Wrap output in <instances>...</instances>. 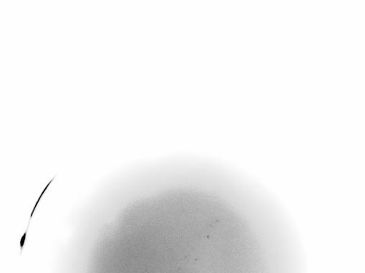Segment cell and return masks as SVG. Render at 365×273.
Instances as JSON below:
<instances>
[{
	"mask_svg": "<svg viewBox=\"0 0 365 273\" xmlns=\"http://www.w3.org/2000/svg\"><path fill=\"white\" fill-rule=\"evenodd\" d=\"M53 179H54V178H53V179H51V181H49V183H48V184H47V186H46V187H45V188H44V189H43V191H42V193H41V195H40V196H39V198H38V200H37V202H36V204H35V207H34V208H33V210H32V214H31V216H30V219H32V216H33V214H34V212H35V210H36V208H37V205H38V203H39V201H40V200H41V198H42V196H43V195H44V192H45V191H46V190H47V187H49V184H51V183H52V181H53Z\"/></svg>",
	"mask_w": 365,
	"mask_h": 273,
	"instance_id": "6da1fadb",
	"label": "cell"
}]
</instances>
